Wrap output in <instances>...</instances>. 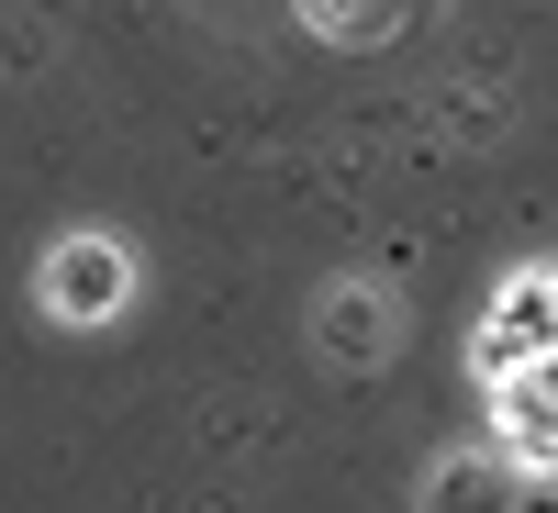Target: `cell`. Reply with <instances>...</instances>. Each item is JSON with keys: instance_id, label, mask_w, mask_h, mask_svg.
<instances>
[{"instance_id": "obj_1", "label": "cell", "mask_w": 558, "mask_h": 513, "mask_svg": "<svg viewBox=\"0 0 558 513\" xmlns=\"http://www.w3.org/2000/svg\"><path fill=\"white\" fill-rule=\"evenodd\" d=\"M547 346H558V268H525V279L492 291L481 335H470V368L481 380H514V368H536Z\"/></svg>"}, {"instance_id": "obj_2", "label": "cell", "mask_w": 558, "mask_h": 513, "mask_svg": "<svg viewBox=\"0 0 558 513\" xmlns=\"http://www.w3.org/2000/svg\"><path fill=\"white\" fill-rule=\"evenodd\" d=\"M123 291H134V257H123V246H101V235H68L57 257H45V313H68V323L123 313Z\"/></svg>"}, {"instance_id": "obj_3", "label": "cell", "mask_w": 558, "mask_h": 513, "mask_svg": "<svg viewBox=\"0 0 558 513\" xmlns=\"http://www.w3.org/2000/svg\"><path fill=\"white\" fill-rule=\"evenodd\" d=\"M492 436L514 469H558V380H547V357L514 368V380H492Z\"/></svg>"}, {"instance_id": "obj_4", "label": "cell", "mask_w": 558, "mask_h": 513, "mask_svg": "<svg viewBox=\"0 0 558 513\" xmlns=\"http://www.w3.org/2000/svg\"><path fill=\"white\" fill-rule=\"evenodd\" d=\"M324 346H336V357H380L391 346V313L368 302V291H347L336 313H324Z\"/></svg>"}, {"instance_id": "obj_5", "label": "cell", "mask_w": 558, "mask_h": 513, "mask_svg": "<svg viewBox=\"0 0 558 513\" xmlns=\"http://www.w3.org/2000/svg\"><path fill=\"white\" fill-rule=\"evenodd\" d=\"M302 12H313L324 34H380V23L402 12V0H302Z\"/></svg>"}]
</instances>
